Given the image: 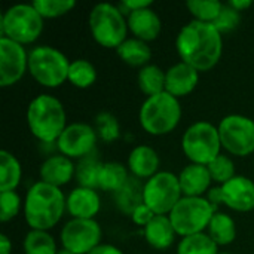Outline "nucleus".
Masks as SVG:
<instances>
[{
  "mask_svg": "<svg viewBox=\"0 0 254 254\" xmlns=\"http://www.w3.org/2000/svg\"><path fill=\"white\" fill-rule=\"evenodd\" d=\"M207 168L210 171V176L213 179V183H216L217 186H222V185L228 183L229 180H232L237 176L235 162L226 153L219 155L214 161H211L207 165Z\"/></svg>",
  "mask_w": 254,
  "mask_h": 254,
  "instance_id": "f704fd0d",
  "label": "nucleus"
},
{
  "mask_svg": "<svg viewBox=\"0 0 254 254\" xmlns=\"http://www.w3.org/2000/svg\"><path fill=\"white\" fill-rule=\"evenodd\" d=\"M98 135L94 125L86 122H71L65 127L55 144L58 153L71 161H79L95 153Z\"/></svg>",
  "mask_w": 254,
  "mask_h": 254,
  "instance_id": "4468645a",
  "label": "nucleus"
},
{
  "mask_svg": "<svg viewBox=\"0 0 254 254\" xmlns=\"http://www.w3.org/2000/svg\"><path fill=\"white\" fill-rule=\"evenodd\" d=\"M179 183L183 192V196H207L210 189L213 188V179L207 165L199 164H188L179 173Z\"/></svg>",
  "mask_w": 254,
  "mask_h": 254,
  "instance_id": "412c9836",
  "label": "nucleus"
},
{
  "mask_svg": "<svg viewBox=\"0 0 254 254\" xmlns=\"http://www.w3.org/2000/svg\"><path fill=\"white\" fill-rule=\"evenodd\" d=\"M228 4L243 13L244 10H247L249 7H252L254 3L252 0H231V1H228Z\"/></svg>",
  "mask_w": 254,
  "mask_h": 254,
  "instance_id": "79ce46f5",
  "label": "nucleus"
},
{
  "mask_svg": "<svg viewBox=\"0 0 254 254\" xmlns=\"http://www.w3.org/2000/svg\"><path fill=\"white\" fill-rule=\"evenodd\" d=\"M65 198L63 189L43 182L33 183L24 198V219L30 229L51 231L54 229L65 210Z\"/></svg>",
  "mask_w": 254,
  "mask_h": 254,
  "instance_id": "f03ea898",
  "label": "nucleus"
},
{
  "mask_svg": "<svg viewBox=\"0 0 254 254\" xmlns=\"http://www.w3.org/2000/svg\"><path fill=\"white\" fill-rule=\"evenodd\" d=\"M155 213L143 202L141 205H138L134 211H132V214L129 216L131 217V220H132V223L135 225V226H140V228H146L153 219H155Z\"/></svg>",
  "mask_w": 254,
  "mask_h": 254,
  "instance_id": "58836bf2",
  "label": "nucleus"
},
{
  "mask_svg": "<svg viewBox=\"0 0 254 254\" xmlns=\"http://www.w3.org/2000/svg\"><path fill=\"white\" fill-rule=\"evenodd\" d=\"M70 60L51 45H37L28 51V73L43 88L55 89L67 82Z\"/></svg>",
  "mask_w": 254,
  "mask_h": 254,
  "instance_id": "423d86ee",
  "label": "nucleus"
},
{
  "mask_svg": "<svg viewBox=\"0 0 254 254\" xmlns=\"http://www.w3.org/2000/svg\"><path fill=\"white\" fill-rule=\"evenodd\" d=\"M97 67L85 58H76L70 63L67 82L79 89H88L97 82Z\"/></svg>",
  "mask_w": 254,
  "mask_h": 254,
  "instance_id": "c756f323",
  "label": "nucleus"
},
{
  "mask_svg": "<svg viewBox=\"0 0 254 254\" xmlns=\"http://www.w3.org/2000/svg\"><path fill=\"white\" fill-rule=\"evenodd\" d=\"M217 210L207 196H183L168 214L180 238L207 232V228Z\"/></svg>",
  "mask_w": 254,
  "mask_h": 254,
  "instance_id": "1a4fd4ad",
  "label": "nucleus"
},
{
  "mask_svg": "<svg viewBox=\"0 0 254 254\" xmlns=\"http://www.w3.org/2000/svg\"><path fill=\"white\" fill-rule=\"evenodd\" d=\"M128 30L132 37L140 39L146 43L156 40L162 31V21L158 12L152 7L134 10L128 15Z\"/></svg>",
  "mask_w": 254,
  "mask_h": 254,
  "instance_id": "aec40b11",
  "label": "nucleus"
},
{
  "mask_svg": "<svg viewBox=\"0 0 254 254\" xmlns=\"http://www.w3.org/2000/svg\"><path fill=\"white\" fill-rule=\"evenodd\" d=\"M0 254H12V241L6 234H0Z\"/></svg>",
  "mask_w": 254,
  "mask_h": 254,
  "instance_id": "37998d69",
  "label": "nucleus"
},
{
  "mask_svg": "<svg viewBox=\"0 0 254 254\" xmlns=\"http://www.w3.org/2000/svg\"><path fill=\"white\" fill-rule=\"evenodd\" d=\"M219 254H232V253H226V252H220Z\"/></svg>",
  "mask_w": 254,
  "mask_h": 254,
  "instance_id": "a18cd8bd",
  "label": "nucleus"
},
{
  "mask_svg": "<svg viewBox=\"0 0 254 254\" xmlns=\"http://www.w3.org/2000/svg\"><path fill=\"white\" fill-rule=\"evenodd\" d=\"M45 19L33 3H16L9 6L0 18V34L22 46L33 45L42 36Z\"/></svg>",
  "mask_w": 254,
  "mask_h": 254,
  "instance_id": "0eeeda50",
  "label": "nucleus"
},
{
  "mask_svg": "<svg viewBox=\"0 0 254 254\" xmlns=\"http://www.w3.org/2000/svg\"><path fill=\"white\" fill-rule=\"evenodd\" d=\"M103 229L97 220L70 219L60 232L61 249L73 254H89L101 244Z\"/></svg>",
  "mask_w": 254,
  "mask_h": 254,
  "instance_id": "ddd939ff",
  "label": "nucleus"
},
{
  "mask_svg": "<svg viewBox=\"0 0 254 254\" xmlns=\"http://www.w3.org/2000/svg\"><path fill=\"white\" fill-rule=\"evenodd\" d=\"M31 3L43 19H55L64 16L76 7L74 0H33Z\"/></svg>",
  "mask_w": 254,
  "mask_h": 254,
  "instance_id": "c9c22d12",
  "label": "nucleus"
},
{
  "mask_svg": "<svg viewBox=\"0 0 254 254\" xmlns=\"http://www.w3.org/2000/svg\"><path fill=\"white\" fill-rule=\"evenodd\" d=\"M207 199L216 210L223 205L235 213H250L254 210V182L247 176L237 174L228 183L213 186Z\"/></svg>",
  "mask_w": 254,
  "mask_h": 254,
  "instance_id": "f8f14e48",
  "label": "nucleus"
},
{
  "mask_svg": "<svg viewBox=\"0 0 254 254\" xmlns=\"http://www.w3.org/2000/svg\"><path fill=\"white\" fill-rule=\"evenodd\" d=\"M76 173V164L70 158L61 155V153H52L49 155L39 168V177L40 182L48 183L55 188H63L68 185L74 179Z\"/></svg>",
  "mask_w": 254,
  "mask_h": 254,
  "instance_id": "6ab92c4d",
  "label": "nucleus"
},
{
  "mask_svg": "<svg viewBox=\"0 0 254 254\" xmlns=\"http://www.w3.org/2000/svg\"><path fill=\"white\" fill-rule=\"evenodd\" d=\"M89 254H125L119 247H116L115 244H100L97 249H94Z\"/></svg>",
  "mask_w": 254,
  "mask_h": 254,
  "instance_id": "a19ab883",
  "label": "nucleus"
},
{
  "mask_svg": "<svg viewBox=\"0 0 254 254\" xmlns=\"http://www.w3.org/2000/svg\"><path fill=\"white\" fill-rule=\"evenodd\" d=\"M27 127L40 144H55L67 124V113L60 98L51 94L36 95L27 106Z\"/></svg>",
  "mask_w": 254,
  "mask_h": 254,
  "instance_id": "7ed1b4c3",
  "label": "nucleus"
},
{
  "mask_svg": "<svg viewBox=\"0 0 254 254\" xmlns=\"http://www.w3.org/2000/svg\"><path fill=\"white\" fill-rule=\"evenodd\" d=\"M103 164L104 162L97 156V153H92L83 159H79L76 162V173H74V180L77 182V186L98 190V179H100Z\"/></svg>",
  "mask_w": 254,
  "mask_h": 254,
  "instance_id": "c85d7f7f",
  "label": "nucleus"
},
{
  "mask_svg": "<svg viewBox=\"0 0 254 254\" xmlns=\"http://www.w3.org/2000/svg\"><path fill=\"white\" fill-rule=\"evenodd\" d=\"M207 234L219 247L231 246L237 240V222L231 214L225 211H216L207 228Z\"/></svg>",
  "mask_w": 254,
  "mask_h": 254,
  "instance_id": "b1692460",
  "label": "nucleus"
},
{
  "mask_svg": "<svg viewBox=\"0 0 254 254\" xmlns=\"http://www.w3.org/2000/svg\"><path fill=\"white\" fill-rule=\"evenodd\" d=\"M176 51L180 61L192 65L199 73L214 68L223 54V36L208 22L190 19L176 37Z\"/></svg>",
  "mask_w": 254,
  "mask_h": 254,
  "instance_id": "f257e3e1",
  "label": "nucleus"
},
{
  "mask_svg": "<svg viewBox=\"0 0 254 254\" xmlns=\"http://www.w3.org/2000/svg\"><path fill=\"white\" fill-rule=\"evenodd\" d=\"M57 254H73V253H71V252H68V250H65V249H60Z\"/></svg>",
  "mask_w": 254,
  "mask_h": 254,
  "instance_id": "c03bdc74",
  "label": "nucleus"
},
{
  "mask_svg": "<svg viewBox=\"0 0 254 254\" xmlns=\"http://www.w3.org/2000/svg\"><path fill=\"white\" fill-rule=\"evenodd\" d=\"M240 24H241V12H238L237 9L229 6L228 1L223 4V9H222L219 18L213 22V25L219 30V33L222 36L232 33L234 30L238 28Z\"/></svg>",
  "mask_w": 254,
  "mask_h": 254,
  "instance_id": "4c0bfd02",
  "label": "nucleus"
},
{
  "mask_svg": "<svg viewBox=\"0 0 254 254\" xmlns=\"http://www.w3.org/2000/svg\"><path fill=\"white\" fill-rule=\"evenodd\" d=\"M28 73V51L25 46L0 37V86L10 88Z\"/></svg>",
  "mask_w": 254,
  "mask_h": 254,
  "instance_id": "2eb2a0df",
  "label": "nucleus"
},
{
  "mask_svg": "<svg viewBox=\"0 0 254 254\" xmlns=\"http://www.w3.org/2000/svg\"><path fill=\"white\" fill-rule=\"evenodd\" d=\"M88 25L94 42L107 49H118L129 36L127 16L118 4L98 3L88 16Z\"/></svg>",
  "mask_w": 254,
  "mask_h": 254,
  "instance_id": "39448f33",
  "label": "nucleus"
},
{
  "mask_svg": "<svg viewBox=\"0 0 254 254\" xmlns=\"http://www.w3.org/2000/svg\"><path fill=\"white\" fill-rule=\"evenodd\" d=\"M219 246L210 238L207 232L195 234L180 238L177 254H219Z\"/></svg>",
  "mask_w": 254,
  "mask_h": 254,
  "instance_id": "2f4dec72",
  "label": "nucleus"
},
{
  "mask_svg": "<svg viewBox=\"0 0 254 254\" xmlns=\"http://www.w3.org/2000/svg\"><path fill=\"white\" fill-rule=\"evenodd\" d=\"M143 186H144V182L131 176L129 180L124 185V188L119 189L113 195L115 205L122 214L131 216L132 211L144 202L143 201Z\"/></svg>",
  "mask_w": 254,
  "mask_h": 254,
  "instance_id": "a878e982",
  "label": "nucleus"
},
{
  "mask_svg": "<svg viewBox=\"0 0 254 254\" xmlns=\"http://www.w3.org/2000/svg\"><path fill=\"white\" fill-rule=\"evenodd\" d=\"M176 254H177V253H176Z\"/></svg>",
  "mask_w": 254,
  "mask_h": 254,
  "instance_id": "49530a36",
  "label": "nucleus"
},
{
  "mask_svg": "<svg viewBox=\"0 0 254 254\" xmlns=\"http://www.w3.org/2000/svg\"><path fill=\"white\" fill-rule=\"evenodd\" d=\"M182 115L180 100L164 91L158 95L146 97L138 110V124L146 134L162 137L176 131Z\"/></svg>",
  "mask_w": 254,
  "mask_h": 254,
  "instance_id": "20e7f679",
  "label": "nucleus"
},
{
  "mask_svg": "<svg viewBox=\"0 0 254 254\" xmlns=\"http://www.w3.org/2000/svg\"><path fill=\"white\" fill-rule=\"evenodd\" d=\"M223 4L225 3L220 0H188L186 9L193 21L213 24L219 18Z\"/></svg>",
  "mask_w": 254,
  "mask_h": 254,
  "instance_id": "473e14b6",
  "label": "nucleus"
},
{
  "mask_svg": "<svg viewBox=\"0 0 254 254\" xmlns=\"http://www.w3.org/2000/svg\"><path fill=\"white\" fill-rule=\"evenodd\" d=\"M219 134L223 150L231 156L254 155V119L246 115H226L220 119Z\"/></svg>",
  "mask_w": 254,
  "mask_h": 254,
  "instance_id": "9b49d317",
  "label": "nucleus"
},
{
  "mask_svg": "<svg viewBox=\"0 0 254 254\" xmlns=\"http://www.w3.org/2000/svg\"><path fill=\"white\" fill-rule=\"evenodd\" d=\"M146 243L159 252L170 249L179 237L168 216H155V219L143 229Z\"/></svg>",
  "mask_w": 254,
  "mask_h": 254,
  "instance_id": "4be33fe9",
  "label": "nucleus"
},
{
  "mask_svg": "<svg viewBox=\"0 0 254 254\" xmlns=\"http://www.w3.org/2000/svg\"><path fill=\"white\" fill-rule=\"evenodd\" d=\"M131 174L127 168V164L118 161H107L103 164L100 179H98V190L115 195L124 185L129 180Z\"/></svg>",
  "mask_w": 254,
  "mask_h": 254,
  "instance_id": "393cba45",
  "label": "nucleus"
},
{
  "mask_svg": "<svg viewBox=\"0 0 254 254\" xmlns=\"http://www.w3.org/2000/svg\"><path fill=\"white\" fill-rule=\"evenodd\" d=\"M199 71L192 65L179 61L167 68L165 91L176 98H183L190 95L199 83Z\"/></svg>",
  "mask_w": 254,
  "mask_h": 254,
  "instance_id": "a211bd4d",
  "label": "nucleus"
},
{
  "mask_svg": "<svg viewBox=\"0 0 254 254\" xmlns=\"http://www.w3.org/2000/svg\"><path fill=\"white\" fill-rule=\"evenodd\" d=\"M22 165L9 150H0V192H12L21 185Z\"/></svg>",
  "mask_w": 254,
  "mask_h": 254,
  "instance_id": "bb28decb",
  "label": "nucleus"
},
{
  "mask_svg": "<svg viewBox=\"0 0 254 254\" xmlns=\"http://www.w3.org/2000/svg\"><path fill=\"white\" fill-rule=\"evenodd\" d=\"M161 158L155 147L149 144H137L131 149L127 158V168L129 174L141 182L152 179L161 170Z\"/></svg>",
  "mask_w": 254,
  "mask_h": 254,
  "instance_id": "f3484780",
  "label": "nucleus"
},
{
  "mask_svg": "<svg viewBox=\"0 0 254 254\" xmlns=\"http://www.w3.org/2000/svg\"><path fill=\"white\" fill-rule=\"evenodd\" d=\"M116 54H118L119 60H122V63H125L129 67L138 68V70L149 65L152 55H153L149 43H146L140 39H135L132 36L128 37L116 49Z\"/></svg>",
  "mask_w": 254,
  "mask_h": 254,
  "instance_id": "5701e85b",
  "label": "nucleus"
},
{
  "mask_svg": "<svg viewBox=\"0 0 254 254\" xmlns=\"http://www.w3.org/2000/svg\"><path fill=\"white\" fill-rule=\"evenodd\" d=\"M65 210L71 219L95 220L101 210V198L97 189L76 186L65 198Z\"/></svg>",
  "mask_w": 254,
  "mask_h": 254,
  "instance_id": "dca6fc26",
  "label": "nucleus"
},
{
  "mask_svg": "<svg viewBox=\"0 0 254 254\" xmlns=\"http://www.w3.org/2000/svg\"><path fill=\"white\" fill-rule=\"evenodd\" d=\"M58 250L57 241L49 231L30 229L22 241L24 254H57Z\"/></svg>",
  "mask_w": 254,
  "mask_h": 254,
  "instance_id": "7c9ffc66",
  "label": "nucleus"
},
{
  "mask_svg": "<svg viewBox=\"0 0 254 254\" xmlns=\"http://www.w3.org/2000/svg\"><path fill=\"white\" fill-rule=\"evenodd\" d=\"M182 198L179 176L171 171H159L144 182L143 201L156 216H168Z\"/></svg>",
  "mask_w": 254,
  "mask_h": 254,
  "instance_id": "9d476101",
  "label": "nucleus"
},
{
  "mask_svg": "<svg viewBox=\"0 0 254 254\" xmlns=\"http://www.w3.org/2000/svg\"><path fill=\"white\" fill-rule=\"evenodd\" d=\"M182 150L190 164L208 165L223 150L217 125L208 121L189 125L182 137Z\"/></svg>",
  "mask_w": 254,
  "mask_h": 254,
  "instance_id": "6e6552de",
  "label": "nucleus"
},
{
  "mask_svg": "<svg viewBox=\"0 0 254 254\" xmlns=\"http://www.w3.org/2000/svg\"><path fill=\"white\" fill-rule=\"evenodd\" d=\"M94 128L97 131L98 140L104 143H115L121 137V124L110 112H100L94 118Z\"/></svg>",
  "mask_w": 254,
  "mask_h": 254,
  "instance_id": "72a5a7b5",
  "label": "nucleus"
},
{
  "mask_svg": "<svg viewBox=\"0 0 254 254\" xmlns=\"http://www.w3.org/2000/svg\"><path fill=\"white\" fill-rule=\"evenodd\" d=\"M21 210H24V202L16 190L12 192H0V220L1 223H7L13 220Z\"/></svg>",
  "mask_w": 254,
  "mask_h": 254,
  "instance_id": "e433bc0d",
  "label": "nucleus"
},
{
  "mask_svg": "<svg viewBox=\"0 0 254 254\" xmlns=\"http://www.w3.org/2000/svg\"><path fill=\"white\" fill-rule=\"evenodd\" d=\"M165 79L167 70L150 63L149 65L138 70L137 86L146 97H153L165 91Z\"/></svg>",
  "mask_w": 254,
  "mask_h": 254,
  "instance_id": "cd10ccee",
  "label": "nucleus"
},
{
  "mask_svg": "<svg viewBox=\"0 0 254 254\" xmlns=\"http://www.w3.org/2000/svg\"><path fill=\"white\" fill-rule=\"evenodd\" d=\"M119 9L122 10V13L128 18V15L134 10H140V9H146V7H152L153 1L152 0H124L121 3H118Z\"/></svg>",
  "mask_w": 254,
  "mask_h": 254,
  "instance_id": "ea45409f",
  "label": "nucleus"
}]
</instances>
